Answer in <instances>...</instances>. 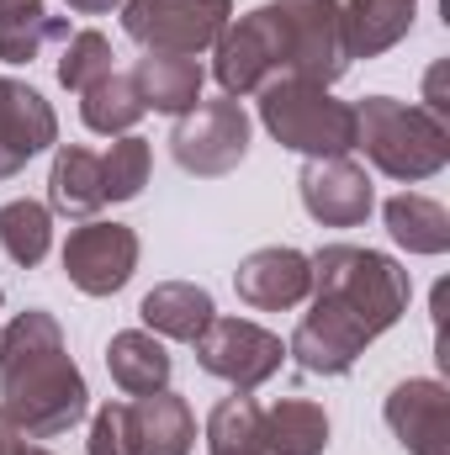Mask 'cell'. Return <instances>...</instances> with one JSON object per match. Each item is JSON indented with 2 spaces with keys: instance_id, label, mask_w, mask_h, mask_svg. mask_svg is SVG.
Listing matches in <instances>:
<instances>
[{
  "instance_id": "18",
  "label": "cell",
  "mask_w": 450,
  "mask_h": 455,
  "mask_svg": "<svg viewBox=\"0 0 450 455\" xmlns=\"http://www.w3.org/2000/svg\"><path fill=\"white\" fill-rule=\"evenodd\" d=\"M107 207L101 191V154L80 148V143H59L53 148V170H48V212L64 218H96Z\"/></svg>"
},
{
  "instance_id": "29",
  "label": "cell",
  "mask_w": 450,
  "mask_h": 455,
  "mask_svg": "<svg viewBox=\"0 0 450 455\" xmlns=\"http://www.w3.org/2000/svg\"><path fill=\"white\" fill-rule=\"evenodd\" d=\"M91 455H138V435H133V403H107L91 419Z\"/></svg>"
},
{
  "instance_id": "34",
  "label": "cell",
  "mask_w": 450,
  "mask_h": 455,
  "mask_svg": "<svg viewBox=\"0 0 450 455\" xmlns=\"http://www.w3.org/2000/svg\"><path fill=\"white\" fill-rule=\"evenodd\" d=\"M0 91H5V80H0Z\"/></svg>"
},
{
  "instance_id": "31",
  "label": "cell",
  "mask_w": 450,
  "mask_h": 455,
  "mask_svg": "<svg viewBox=\"0 0 450 455\" xmlns=\"http://www.w3.org/2000/svg\"><path fill=\"white\" fill-rule=\"evenodd\" d=\"M69 11H80V16H107L112 5H122V0H64Z\"/></svg>"
},
{
  "instance_id": "9",
  "label": "cell",
  "mask_w": 450,
  "mask_h": 455,
  "mask_svg": "<svg viewBox=\"0 0 450 455\" xmlns=\"http://www.w3.org/2000/svg\"><path fill=\"white\" fill-rule=\"evenodd\" d=\"M270 5L281 11V27H286V53H292L286 75L329 91L350 69L339 43V0H270Z\"/></svg>"
},
{
  "instance_id": "3",
  "label": "cell",
  "mask_w": 450,
  "mask_h": 455,
  "mask_svg": "<svg viewBox=\"0 0 450 455\" xmlns=\"http://www.w3.org/2000/svg\"><path fill=\"white\" fill-rule=\"evenodd\" d=\"M355 148H366L382 175L419 186L450 164V122L414 101L366 96L355 101Z\"/></svg>"
},
{
  "instance_id": "17",
  "label": "cell",
  "mask_w": 450,
  "mask_h": 455,
  "mask_svg": "<svg viewBox=\"0 0 450 455\" xmlns=\"http://www.w3.org/2000/svg\"><path fill=\"white\" fill-rule=\"evenodd\" d=\"M133 435H138V455H191V445H197L191 403L170 387L133 397Z\"/></svg>"
},
{
  "instance_id": "21",
  "label": "cell",
  "mask_w": 450,
  "mask_h": 455,
  "mask_svg": "<svg viewBox=\"0 0 450 455\" xmlns=\"http://www.w3.org/2000/svg\"><path fill=\"white\" fill-rule=\"evenodd\" d=\"M107 371L127 397H149V392L170 387V349L149 329H122L107 344Z\"/></svg>"
},
{
  "instance_id": "22",
  "label": "cell",
  "mask_w": 450,
  "mask_h": 455,
  "mask_svg": "<svg viewBox=\"0 0 450 455\" xmlns=\"http://www.w3.org/2000/svg\"><path fill=\"white\" fill-rule=\"evenodd\" d=\"M387 233L408 249V254H446L450 249V212L435 196H419V191H398L387 207Z\"/></svg>"
},
{
  "instance_id": "2",
  "label": "cell",
  "mask_w": 450,
  "mask_h": 455,
  "mask_svg": "<svg viewBox=\"0 0 450 455\" xmlns=\"http://www.w3.org/2000/svg\"><path fill=\"white\" fill-rule=\"evenodd\" d=\"M0 408L27 440L69 435L85 408V376L69 360V344L53 313L27 307L0 329Z\"/></svg>"
},
{
  "instance_id": "28",
  "label": "cell",
  "mask_w": 450,
  "mask_h": 455,
  "mask_svg": "<svg viewBox=\"0 0 450 455\" xmlns=\"http://www.w3.org/2000/svg\"><path fill=\"white\" fill-rule=\"evenodd\" d=\"M112 43L96 32V27H85V32H69L64 37V53H59V85L64 91H85V85H96L101 75H112Z\"/></svg>"
},
{
  "instance_id": "11",
  "label": "cell",
  "mask_w": 450,
  "mask_h": 455,
  "mask_svg": "<svg viewBox=\"0 0 450 455\" xmlns=\"http://www.w3.org/2000/svg\"><path fill=\"white\" fill-rule=\"evenodd\" d=\"M302 207L308 218L324 228H355L371 218L376 207V191H371V175L350 159V154H334V159H308L302 170Z\"/></svg>"
},
{
  "instance_id": "26",
  "label": "cell",
  "mask_w": 450,
  "mask_h": 455,
  "mask_svg": "<svg viewBox=\"0 0 450 455\" xmlns=\"http://www.w3.org/2000/svg\"><path fill=\"white\" fill-rule=\"evenodd\" d=\"M207 455H265L254 397L233 392V397H223V403L207 413Z\"/></svg>"
},
{
  "instance_id": "20",
  "label": "cell",
  "mask_w": 450,
  "mask_h": 455,
  "mask_svg": "<svg viewBox=\"0 0 450 455\" xmlns=\"http://www.w3.org/2000/svg\"><path fill=\"white\" fill-rule=\"evenodd\" d=\"M265 455H324L329 451V413L308 397H281L260 413Z\"/></svg>"
},
{
  "instance_id": "4",
  "label": "cell",
  "mask_w": 450,
  "mask_h": 455,
  "mask_svg": "<svg viewBox=\"0 0 450 455\" xmlns=\"http://www.w3.org/2000/svg\"><path fill=\"white\" fill-rule=\"evenodd\" d=\"M260 122L281 148H297L308 159H334L355 148V107L297 75H276L260 85Z\"/></svg>"
},
{
  "instance_id": "25",
  "label": "cell",
  "mask_w": 450,
  "mask_h": 455,
  "mask_svg": "<svg viewBox=\"0 0 450 455\" xmlns=\"http://www.w3.org/2000/svg\"><path fill=\"white\" fill-rule=\"evenodd\" d=\"M48 243H53V212L43 202L21 196V202L0 207V249H5V259H16L21 270H32V265H43Z\"/></svg>"
},
{
  "instance_id": "27",
  "label": "cell",
  "mask_w": 450,
  "mask_h": 455,
  "mask_svg": "<svg viewBox=\"0 0 450 455\" xmlns=\"http://www.w3.org/2000/svg\"><path fill=\"white\" fill-rule=\"evenodd\" d=\"M149 170H154V148H149V138L122 132L112 148L101 154V191H107V202H133V196L149 186Z\"/></svg>"
},
{
  "instance_id": "12",
  "label": "cell",
  "mask_w": 450,
  "mask_h": 455,
  "mask_svg": "<svg viewBox=\"0 0 450 455\" xmlns=\"http://www.w3.org/2000/svg\"><path fill=\"white\" fill-rule=\"evenodd\" d=\"M233 291H238V302H249L260 313H286V307L308 302V291H313V259L302 249H286V243L254 249V254L238 259Z\"/></svg>"
},
{
  "instance_id": "30",
  "label": "cell",
  "mask_w": 450,
  "mask_h": 455,
  "mask_svg": "<svg viewBox=\"0 0 450 455\" xmlns=\"http://www.w3.org/2000/svg\"><path fill=\"white\" fill-rule=\"evenodd\" d=\"M21 451V429L5 419V408H0V455H16Z\"/></svg>"
},
{
  "instance_id": "1",
  "label": "cell",
  "mask_w": 450,
  "mask_h": 455,
  "mask_svg": "<svg viewBox=\"0 0 450 455\" xmlns=\"http://www.w3.org/2000/svg\"><path fill=\"white\" fill-rule=\"evenodd\" d=\"M308 259H313V291H308L313 307L297 323L286 355L308 376H344L355 371L366 344L382 339L408 313L414 281L392 254L360 243H324Z\"/></svg>"
},
{
  "instance_id": "10",
  "label": "cell",
  "mask_w": 450,
  "mask_h": 455,
  "mask_svg": "<svg viewBox=\"0 0 450 455\" xmlns=\"http://www.w3.org/2000/svg\"><path fill=\"white\" fill-rule=\"evenodd\" d=\"M138 270V233L127 223H80L64 243V275L85 297H112Z\"/></svg>"
},
{
  "instance_id": "14",
  "label": "cell",
  "mask_w": 450,
  "mask_h": 455,
  "mask_svg": "<svg viewBox=\"0 0 450 455\" xmlns=\"http://www.w3.org/2000/svg\"><path fill=\"white\" fill-rule=\"evenodd\" d=\"M53 143H59V116L43 101V91H32L27 80H5V91H0V180L27 170Z\"/></svg>"
},
{
  "instance_id": "6",
  "label": "cell",
  "mask_w": 450,
  "mask_h": 455,
  "mask_svg": "<svg viewBox=\"0 0 450 455\" xmlns=\"http://www.w3.org/2000/svg\"><path fill=\"white\" fill-rule=\"evenodd\" d=\"M213 53H218V59H213V75H218L223 96H233V101L292 69L286 27H281V11H276L270 0L254 5V11H244L238 21H228L223 37L213 43Z\"/></svg>"
},
{
  "instance_id": "7",
  "label": "cell",
  "mask_w": 450,
  "mask_h": 455,
  "mask_svg": "<svg viewBox=\"0 0 450 455\" xmlns=\"http://www.w3.org/2000/svg\"><path fill=\"white\" fill-rule=\"evenodd\" d=\"M170 154L186 175H202V180H218L233 175L249 154V112L218 96V101H197L191 112H181L175 132H170Z\"/></svg>"
},
{
  "instance_id": "16",
  "label": "cell",
  "mask_w": 450,
  "mask_h": 455,
  "mask_svg": "<svg viewBox=\"0 0 450 455\" xmlns=\"http://www.w3.org/2000/svg\"><path fill=\"white\" fill-rule=\"evenodd\" d=\"M138 318L154 339H181V344H197L202 329L218 318L213 307V291L197 286V281H159L143 302H138Z\"/></svg>"
},
{
  "instance_id": "15",
  "label": "cell",
  "mask_w": 450,
  "mask_h": 455,
  "mask_svg": "<svg viewBox=\"0 0 450 455\" xmlns=\"http://www.w3.org/2000/svg\"><path fill=\"white\" fill-rule=\"evenodd\" d=\"M419 0H339V43L344 59H382L414 32Z\"/></svg>"
},
{
  "instance_id": "32",
  "label": "cell",
  "mask_w": 450,
  "mask_h": 455,
  "mask_svg": "<svg viewBox=\"0 0 450 455\" xmlns=\"http://www.w3.org/2000/svg\"><path fill=\"white\" fill-rule=\"evenodd\" d=\"M16 455H53V451H43V445H21Z\"/></svg>"
},
{
  "instance_id": "19",
  "label": "cell",
  "mask_w": 450,
  "mask_h": 455,
  "mask_svg": "<svg viewBox=\"0 0 450 455\" xmlns=\"http://www.w3.org/2000/svg\"><path fill=\"white\" fill-rule=\"evenodd\" d=\"M133 80H138V96L149 112L181 116L202 101V64L186 53H143L133 64Z\"/></svg>"
},
{
  "instance_id": "5",
  "label": "cell",
  "mask_w": 450,
  "mask_h": 455,
  "mask_svg": "<svg viewBox=\"0 0 450 455\" xmlns=\"http://www.w3.org/2000/svg\"><path fill=\"white\" fill-rule=\"evenodd\" d=\"M233 21V0H122V32L143 53H207Z\"/></svg>"
},
{
  "instance_id": "8",
  "label": "cell",
  "mask_w": 450,
  "mask_h": 455,
  "mask_svg": "<svg viewBox=\"0 0 450 455\" xmlns=\"http://www.w3.org/2000/svg\"><path fill=\"white\" fill-rule=\"evenodd\" d=\"M286 360V344L276 339L270 329L249 323V318H213L197 339V365L207 376L228 381L233 392H254L265 387Z\"/></svg>"
},
{
  "instance_id": "13",
  "label": "cell",
  "mask_w": 450,
  "mask_h": 455,
  "mask_svg": "<svg viewBox=\"0 0 450 455\" xmlns=\"http://www.w3.org/2000/svg\"><path fill=\"white\" fill-rule=\"evenodd\" d=\"M387 424L408 455H450V392L435 376H408L387 392Z\"/></svg>"
},
{
  "instance_id": "23",
  "label": "cell",
  "mask_w": 450,
  "mask_h": 455,
  "mask_svg": "<svg viewBox=\"0 0 450 455\" xmlns=\"http://www.w3.org/2000/svg\"><path fill=\"white\" fill-rule=\"evenodd\" d=\"M48 37H69V21L48 16L43 0H0V59L5 64H32Z\"/></svg>"
},
{
  "instance_id": "33",
  "label": "cell",
  "mask_w": 450,
  "mask_h": 455,
  "mask_svg": "<svg viewBox=\"0 0 450 455\" xmlns=\"http://www.w3.org/2000/svg\"><path fill=\"white\" fill-rule=\"evenodd\" d=\"M0 302H5V291H0Z\"/></svg>"
},
{
  "instance_id": "24",
  "label": "cell",
  "mask_w": 450,
  "mask_h": 455,
  "mask_svg": "<svg viewBox=\"0 0 450 455\" xmlns=\"http://www.w3.org/2000/svg\"><path fill=\"white\" fill-rule=\"evenodd\" d=\"M149 112L143 107V96H138V80L133 75H101L96 85H85L80 91V122L91 127V132H107V138H122V132H133L138 127V116Z\"/></svg>"
}]
</instances>
